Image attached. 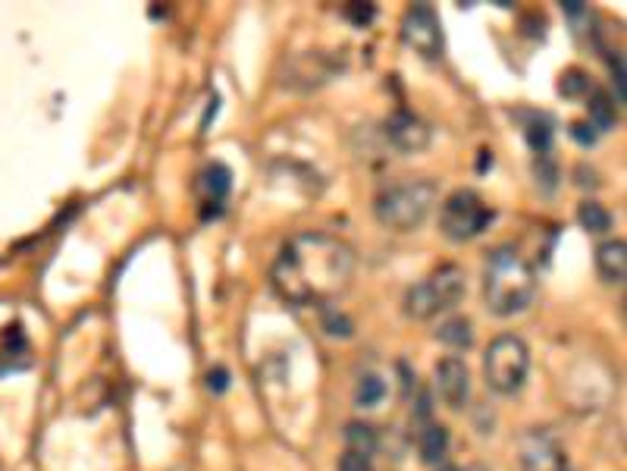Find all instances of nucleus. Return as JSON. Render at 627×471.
<instances>
[{
    "label": "nucleus",
    "instance_id": "5",
    "mask_svg": "<svg viewBox=\"0 0 627 471\" xmlns=\"http://www.w3.org/2000/svg\"><path fill=\"white\" fill-rule=\"evenodd\" d=\"M527 371H530V349L521 336L502 333L489 343L484 355V374L486 384L496 393L515 396L527 384Z\"/></svg>",
    "mask_w": 627,
    "mask_h": 471
},
{
    "label": "nucleus",
    "instance_id": "7",
    "mask_svg": "<svg viewBox=\"0 0 627 471\" xmlns=\"http://www.w3.org/2000/svg\"><path fill=\"white\" fill-rule=\"evenodd\" d=\"M402 39L406 44L421 54L424 61H440L445 51L443 42V22L436 17V10L430 3H414L408 7L406 17H402Z\"/></svg>",
    "mask_w": 627,
    "mask_h": 471
},
{
    "label": "nucleus",
    "instance_id": "15",
    "mask_svg": "<svg viewBox=\"0 0 627 471\" xmlns=\"http://www.w3.org/2000/svg\"><path fill=\"white\" fill-rule=\"evenodd\" d=\"M590 126L599 129V132H608L612 126L618 124V114H615V101L608 98L606 92H593L590 95Z\"/></svg>",
    "mask_w": 627,
    "mask_h": 471
},
{
    "label": "nucleus",
    "instance_id": "8",
    "mask_svg": "<svg viewBox=\"0 0 627 471\" xmlns=\"http://www.w3.org/2000/svg\"><path fill=\"white\" fill-rule=\"evenodd\" d=\"M521 471H567V456L555 433L547 428H527L518 437Z\"/></svg>",
    "mask_w": 627,
    "mask_h": 471
},
{
    "label": "nucleus",
    "instance_id": "4",
    "mask_svg": "<svg viewBox=\"0 0 627 471\" xmlns=\"http://www.w3.org/2000/svg\"><path fill=\"white\" fill-rule=\"evenodd\" d=\"M465 270L458 265L436 267L430 277L406 292V314L414 321H430L436 314H443L448 308H455L465 299Z\"/></svg>",
    "mask_w": 627,
    "mask_h": 471
},
{
    "label": "nucleus",
    "instance_id": "10",
    "mask_svg": "<svg viewBox=\"0 0 627 471\" xmlns=\"http://www.w3.org/2000/svg\"><path fill=\"white\" fill-rule=\"evenodd\" d=\"M433 377H436V393L445 406L455 411L465 409L467 396H471V371L465 362L458 355H448L443 362H436Z\"/></svg>",
    "mask_w": 627,
    "mask_h": 471
},
{
    "label": "nucleus",
    "instance_id": "13",
    "mask_svg": "<svg viewBox=\"0 0 627 471\" xmlns=\"http://www.w3.org/2000/svg\"><path fill=\"white\" fill-rule=\"evenodd\" d=\"M596 270L606 283H625L627 246L621 239H608L596 248Z\"/></svg>",
    "mask_w": 627,
    "mask_h": 471
},
{
    "label": "nucleus",
    "instance_id": "18",
    "mask_svg": "<svg viewBox=\"0 0 627 471\" xmlns=\"http://www.w3.org/2000/svg\"><path fill=\"white\" fill-rule=\"evenodd\" d=\"M383 396H386V384L377 377V374H365V377L358 381L355 403H358L361 409H374L377 403H383Z\"/></svg>",
    "mask_w": 627,
    "mask_h": 471
},
{
    "label": "nucleus",
    "instance_id": "25",
    "mask_svg": "<svg viewBox=\"0 0 627 471\" xmlns=\"http://www.w3.org/2000/svg\"><path fill=\"white\" fill-rule=\"evenodd\" d=\"M571 136L584 144V148H590V144L596 142V132H593V126L590 124H571Z\"/></svg>",
    "mask_w": 627,
    "mask_h": 471
},
{
    "label": "nucleus",
    "instance_id": "16",
    "mask_svg": "<svg viewBox=\"0 0 627 471\" xmlns=\"http://www.w3.org/2000/svg\"><path fill=\"white\" fill-rule=\"evenodd\" d=\"M345 447L352 452H361V456H374L377 447H380L377 430L370 428V425H361V421H352V425L345 428Z\"/></svg>",
    "mask_w": 627,
    "mask_h": 471
},
{
    "label": "nucleus",
    "instance_id": "24",
    "mask_svg": "<svg viewBox=\"0 0 627 471\" xmlns=\"http://www.w3.org/2000/svg\"><path fill=\"white\" fill-rule=\"evenodd\" d=\"M326 333H333V336H352V324H348V318H336L333 311L326 314Z\"/></svg>",
    "mask_w": 627,
    "mask_h": 471
},
{
    "label": "nucleus",
    "instance_id": "3",
    "mask_svg": "<svg viewBox=\"0 0 627 471\" xmlns=\"http://www.w3.org/2000/svg\"><path fill=\"white\" fill-rule=\"evenodd\" d=\"M433 205H436V185L430 180H402V183L386 185L374 202V211H377V221L389 229L411 233L430 217Z\"/></svg>",
    "mask_w": 627,
    "mask_h": 471
},
{
    "label": "nucleus",
    "instance_id": "9",
    "mask_svg": "<svg viewBox=\"0 0 627 471\" xmlns=\"http://www.w3.org/2000/svg\"><path fill=\"white\" fill-rule=\"evenodd\" d=\"M343 69L345 57L311 51V54H299V57H292V61L285 63L283 85L307 92V88H317V85H326L329 79H336Z\"/></svg>",
    "mask_w": 627,
    "mask_h": 471
},
{
    "label": "nucleus",
    "instance_id": "2",
    "mask_svg": "<svg viewBox=\"0 0 627 471\" xmlns=\"http://www.w3.org/2000/svg\"><path fill=\"white\" fill-rule=\"evenodd\" d=\"M537 296V270L518 248L499 246L489 251L484 265L486 308L499 318L525 311Z\"/></svg>",
    "mask_w": 627,
    "mask_h": 471
},
{
    "label": "nucleus",
    "instance_id": "26",
    "mask_svg": "<svg viewBox=\"0 0 627 471\" xmlns=\"http://www.w3.org/2000/svg\"><path fill=\"white\" fill-rule=\"evenodd\" d=\"M207 384H210V389H217V393H223V389H226V371H210Z\"/></svg>",
    "mask_w": 627,
    "mask_h": 471
},
{
    "label": "nucleus",
    "instance_id": "1",
    "mask_svg": "<svg viewBox=\"0 0 627 471\" xmlns=\"http://www.w3.org/2000/svg\"><path fill=\"white\" fill-rule=\"evenodd\" d=\"M355 251L326 233L292 236L273 265V289L292 306H326L352 287Z\"/></svg>",
    "mask_w": 627,
    "mask_h": 471
},
{
    "label": "nucleus",
    "instance_id": "17",
    "mask_svg": "<svg viewBox=\"0 0 627 471\" xmlns=\"http://www.w3.org/2000/svg\"><path fill=\"white\" fill-rule=\"evenodd\" d=\"M436 340H443L445 346H452V349H467L471 343H474V328H471V321H467V318H452V321L440 324V330H436Z\"/></svg>",
    "mask_w": 627,
    "mask_h": 471
},
{
    "label": "nucleus",
    "instance_id": "11",
    "mask_svg": "<svg viewBox=\"0 0 627 471\" xmlns=\"http://www.w3.org/2000/svg\"><path fill=\"white\" fill-rule=\"evenodd\" d=\"M383 132L389 144L396 151H402V154H418V151H424L426 144H430V126L421 117H414L411 110H396L386 120Z\"/></svg>",
    "mask_w": 627,
    "mask_h": 471
},
{
    "label": "nucleus",
    "instance_id": "6",
    "mask_svg": "<svg viewBox=\"0 0 627 471\" xmlns=\"http://www.w3.org/2000/svg\"><path fill=\"white\" fill-rule=\"evenodd\" d=\"M496 211L486 205L484 199L471 189H458L443 202L440 211V229L445 239L452 243H467L474 236H480L486 226L493 224Z\"/></svg>",
    "mask_w": 627,
    "mask_h": 471
},
{
    "label": "nucleus",
    "instance_id": "23",
    "mask_svg": "<svg viewBox=\"0 0 627 471\" xmlns=\"http://www.w3.org/2000/svg\"><path fill=\"white\" fill-rule=\"evenodd\" d=\"M374 13H377L374 3H348L345 7V17L355 22V25H367V22L374 20Z\"/></svg>",
    "mask_w": 627,
    "mask_h": 471
},
{
    "label": "nucleus",
    "instance_id": "14",
    "mask_svg": "<svg viewBox=\"0 0 627 471\" xmlns=\"http://www.w3.org/2000/svg\"><path fill=\"white\" fill-rule=\"evenodd\" d=\"M418 447H421V459L426 465H440L448 452V430L443 425H426L418 437Z\"/></svg>",
    "mask_w": 627,
    "mask_h": 471
},
{
    "label": "nucleus",
    "instance_id": "19",
    "mask_svg": "<svg viewBox=\"0 0 627 471\" xmlns=\"http://www.w3.org/2000/svg\"><path fill=\"white\" fill-rule=\"evenodd\" d=\"M577 221L590 233H606L608 226H612V214L603 205H596V202H584L581 211H577Z\"/></svg>",
    "mask_w": 627,
    "mask_h": 471
},
{
    "label": "nucleus",
    "instance_id": "12",
    "mask_svg": "<svg viewBox=\"0 0 627 471\" xmlns=\"http://www.w3.org/2000/svg\"><path fill=\"white\" fill-rule=\"evenodd\" d=\"M229 189H233V173L229 167L210 164L204 167L198 183H195V192H198V205H202V217H217L229 199Z\"/></svg>",
    "mask_w": 627,
    "mask_h": 471
},
{
    "label": "nucleus",
    "instance_id": "21",
    "mask_svg": "<svg viewBox=\"0 0 627 471\" xmlns=\"http://www.w3.org/2000/svg\"><path fill=\"white\" fill-rule=\"evenodd\" d=\"M590 88V79L584 69H565V76H562V83H559V92L565 95V98H581L584 92Z\"/></svg>",
    "mask_w": 627,
    "mask_h": 471
},
{
    "label": "nucleus",
    "instance_id": "22",
    "mask_svg": "<svg viewBox=\"0 0 627 471\" xmlns=\"http://www.w3.org/2000/svg\"><path fill=\"white\" fill-rule=\"evenodd\" d=\"M339 471H374V465H370V456L345 450L343 459H339Z\"/></svg>",
    "mask_w": 627,
    "mask_h": 471
},
{
    "label": "nucleus",
    "instance_id": "20",
    "mask_svg": "<svg viewBox=\"0 0 627 471\" xmlns=\"http://www.w3.org/2000/svg\"><path fill=\"white\" fill-rule=\"evenodd\" d=\"M525 136L527 142H530V148L543 158L549 151V144H552V124H549L547 117H533V120L527 124Z\"/></svg>",
    "mask_w": 627,
    "mask_h": 471
},
{
    "label": "nucleus",
    "instance_id": "27",
    "mask_svg": "<svg viewBox=\"0 0 627 471\" xmlns=\"http://www.w3.org/2000/svg\"><path fill=\"white\" fill-rule=\"evenodd\" d=\"M440 471H462V469H455V465H445V469H440Z\"/></svg>",
    "mask_w": 627,
    "mask_h": 471
}]
</instances>
